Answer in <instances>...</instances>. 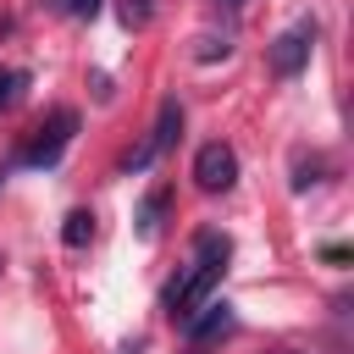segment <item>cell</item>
Listing matches in <instances>:
<instances>
[{"mask_svg":"<svg viewBox=\"0 0 354 354\" xmlns=\"http://www.w3.org/2000/svg\"><path fill=\"white\" fill-rule=\"evenodd\" d=\"M227 260H232V238L216 232V227H205V232L194 238V260H188V266L177 271V282L166 288V315H171V321H188V315L221 288Z\"/></svg>","mask_w":354,"mask_h":354,"instance_id":"obj_1","label":"cell"},{"mask_svg":"<svg viewBox=\"0 0 354 354\" xmlns=\"http://www.w3.org/2000/svg\"><path fill=\"white\" fill-rule=\"evenodd\" d=\"M310 50H315V17H299L288 33H277V39H271L266 66H271L277 77H299V72L310 66Z\"/></svg>","mask_w":354,"mask_h":354,"instance_id":"obj_2","label":"cell"},{"mask_svg":"<svg viewBox=\"0 0 354 354\" xmlns=\"http://www.w3.org/2000/svg\"><path fill=\"white\" fill-rule=\"evenodd\" d=\"M177 138H183V105H177V94H171V100H160V116H155L149 138H144L138 149H127V155H122V171H144V166H149V160H160Z\"/></svg>","mask_w":354,"mask_h":354,"instance_id":"obj_3","label":"cell"},{"mask_svg":"<svg viewBox=\"0 0 354 354\" xmlns=\"http://www.w3.org/2000/svg\"><path fill=\"white\" fill-rule=\"evenodd\" d=\"M72 133H77V111H50L39 127H33V138H28V149H22V166H55L61 160V149L72 144Z\"/></svg>","mask_w":354,"mask_h":354,"instance_id":"obj_4","label":"cell"},{"mask_svg":"<svg viewBox=\"0 0 354 354\" xmlns=\"http://www.w3.org/2000/svg\"><path fill=\"white\" fill-rule=\"evenodd\" d=\"M194 183H199L205 194H227V188L238 183V155H232V144H221V138L199 144V155H194Z\"/></svg>","mask_w":354,"mask_h":354,"instance_id":"obj_5","label":"cell"},{"mask_svg":"<svg viewBox=\"0 0 354 354\" xmlns=\"http://www.w3.org/2000/svg\"><path fill=\"white\" fill-rule=\"evenodd\" d=\"M232 326H238V315H232V304H227V299H205V304L183 321V332H188L194 343H205V337H227Z\"/></svg>","mask_w":354,"mask_h":354,"instance_id":"obj_6","label":"cell"},{"mask_svg":"<svg viewBox=\"0 0 354 354\" xmlns=\"http://www.w3.org/2000/svg\"><path fill=\"white\" fill-rule=\"evenodd\" d=\"M166 210H171V188L144 194V205H138V238H155V232H160V221H166Z\"/></svg>","mask_w":354,"mask_h":354,"instance_id":"obj_7","label":"cell"},{"mask_svg":"<svg viewBox=\"0 0 354 354\" xmlns=\"http://www.w3.org/2000/svg\"><path fill=\"white\" fill-rule=\"evenodd\" d=\"M88 238H94V216H88V210H72L66 227H61V243H66V249H83Z\"/></svg>","mask_w":354,"mask_h":354,"instance_id":"obj_8","label":"cell"},{"mask_svg":"<svg viewBox=\"0 0 354 354\" xmlns=\"http://www.w3.org/2000/svg\"><path fill=\"white\" fill-rule=\"evenodd\" d=\"M22 88H28V72L22 66H0V111H11L22 100Z\"/></svg>","mask_w":354,"mask_h":354,"instance_id":"obj_9","label":"cell"},{"mask_svg":"<svg viewBox=\"0 0 354 354\" xmlns=\"http://www.w3.org/2000/svg\"><path fill=\"white\" fill-rule=\"evenodd\" d=\"M116 17H122V28H149V17H155V0H116Z\"/></svg>","mask_w":354,"mask_h":354,"instance_id":"obj_10","label":"cell"},{"mask_svg":"<svg viewBox=\"0 0 354 354\" xmlns=\"http://www.w3.org/2000/svg\"><path fill=\"white\" fill-rule=\"evenodd\" d=\"M50 11H61V17H77V22H88V17L100 11V0H50Z\"/></svg>","mask_w":354,"mask_h":354,"instance_id":"obj_11","label":"cell"},{"mask_svg":"<svg viewBox=\"0 0 354 354\" xmlns=\"http://www.w3.org/2000/svg\"><path fill=\"white\" fill-rule=\"evenodd\" d=\"M227 50H232V39H227V33H221V39H216V33H205L194 55H199V61H216V55H227Z\"/></svg>","mask_w":354,"mask_h":354,"instance_id":"obj_12","label":"cell"},{"mask_svg":"<svg viewBox=\"0 0 354 354\" xmlns=\"http://www.w3.org/2000/svg\"><path fill=\"white\" fill-rule=\"evenodd\" d=\"M321 260H332V266H343V260H348V249H343V243H326V249H321Z\"/></svg>","mask_w":354,"mask_h":354,"instance_id":"obj_13","label":"cell"},{"mask_svg":"<svg viewBox=\"0 0 354 354\" xmlns=\"http://www.w3.org/2000/svg\"><path fill=\"white\" fill-rule=\"evenodd\" d=\"M216 6H243V0H216Z\"/></svg>","mask_w":354,"mask_h":354,"instance_id":"obj_14","label":"cell"},{"mask_svg":"<svg viewBox=\"0 0 354 354\" xmlns=\"http://www.w3.org/2000/svg\"><path fill=\"white\" fill-rule=\"evenodd\" d=\"M0 183H6V166H0Z\"/></svg>","mask_w":354,"mask_h":354,"instance_id":"obj_15","label":"cell"},{"mask_svg":"<svg viewBox=\"0 0 354 354\" xmlns=\"http://www.w3.org/2000/svg\"><path fill=\"white\" fill-rule=\"evenodd\" d=\"M277 354H293V348H277Z\"/></svg>","mask_w":354,"mask_h":354,"instance_id":"obj_16","label":"cell"}]
</instances>
